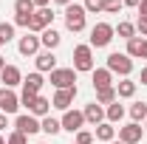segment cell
<instances>
[{
    "label": "cell",
    "instance_id": "obj_28",
    "mask_svg": "<svg viewBox=\"0 0 147 144\" xmlns=\"http://www.w3.org/2000/svg\"><path fill=\"white\" fill-rule=\"evenodd\" d=\"M14 31H17L14 23H6V20H3V23H0V42H3V45L11 42V40H14Z\"/></svg>",
    "mask_w": 147,
    "mask_h": 144
},
{
    "label": "cell",
    "instance_id": "obj_6",
    "mask_svg": "<svg viewBox=\"0 0 147 144\" xmlns=\"http://www.w3.org/2000/svg\"><path fill=\"white\" fill-rule=\"evenodd\" d=\"M40 48H42V42H40V34H31V31H26V34L17 40V51L23 57H37L40 54Z\"/></svg>",
    "mask_w": 147,
    "mask_h": 144
},
{
    "label": "cell",
    "instance_id": "obj_26",
    "mask_svg": "<svg viewBox=\"0 0 147 144\" xmlns=\"http://www.w3.org/2000/svg\"><path fill=\"white\" fill-rule=\"evenodd\" d=\"M116 99H119V96H116V85H113V88H102V90H96V102H99L102 108H105V105H113Z\"/></svg>",
    "mask_w": 147,
    "mask_h": 144
},
{
    "label": "cell",
    "instance_id": "obj_34",
    "mask_svg": "<svg viewBox=\"0 0 147 144\" xmlns=\"http://www.w3.org/2000/svg\"><path fill=\"white\" fill-rule=\"evenodd\" d=\"M74 144H93V133H88V130H79Z\"/></svg>",
    "mask_w": 147,
    "mask_h": 144
},
{
    "label": "cell",
    "instance_id": "obj_47",
    "mask_svg": "<svg viewBox=\"0 0 147 144\" xmlns=\"http://www.w3.org/2000/svg\"><path fill=\"white\" fill-rule=\"evenodd\" d=\"M0 48H3V42H0Z\"/></svg>",
    "mask_w": 147,
    "mask_h": 144
},
{
    "label": "cell",
    "instance_id": "obj_4",
    "mask_svg": "<svg viewBox=\"0 0 147 144\" xmlns=\"http://www.w3.org/2000/svg\"><path fill=\"white\" fill-rule=\"evenodd\" d=\"M110 73H119L122 79L125 76H130L133 73V59H130L127 54H119V51H113V54H108V65H105Z\"/></svg>",
    "mask_w": 147,
    "mask_h": 144
},
{
    "label": "cell",
    "instance_id": "obj_48",
    "mask_svg": "<svg viewBox=\"0 0 147 144\" xmlns=\"http://www.w3.org/2000/svg\"><path fill=\"white\" fill-rule=\"evenodd\" d=\"M40 144H45V141H40Z\"/></svg>",
    "mask_w": 147,
    "mask_h": 144
},
{
    "label": "cell",
    "instance_id": "obj_1",
    "mask_svg": "<svg viewBox=\"0 0 147 144\" xmlns=\"http://www.w3.org/2000/svg\"><path fill=\"white\" fill-rule=\"evenodd\" d=\"M85 26H88V11H85V6H82V3L65 6V28L74 31V34H79V31H85Z\"/></svg>",
    "mask_w": 147,
    "mask_h": 144
},
{
    "label": "cell",
    "instance_id": "obj_18",
    "mask_svg": "<svg viewBox=\"0 0 147 144\" xmlns=\"http://www.w3.org/2000/svg\"><path fill=\"white\" fill-rule=\"evenodd\" d=\"M28 113L31 116H37V119H45V116H51V99H45L42 93L34 99V105L28 108Z\"/></svg>",
    "mask_w": 147,
    "mask_h": 144
},
{
    "label": "cell",
    "instance_id": "obj_46",
    "mask_svg": "<svg viewBox=\"0 0 147 144\" xmlns=\"http://www.w3.org/2000/svg\"><path fill=\"white\" fill-rule=\"evenodd\" d=\"M144 130H147V119H144Z\"/></svg>",
    "mask_w": 147,
    "mask_h": 144
},
{
    "label": "cell",
    "instance_id": "obj_23",
    "mask_svg": "<svg viewBox=\"0 0 147 144\" xmlns=\"http://www.w3.org/2000/svg\"><path fill=\"white\" fill-rule=\"evenodd\" d=\"M122 119H125V105H119V99H116L113 105H108V108H105V122L116 124V122H122Z\"/></svg>",
    "mask_w": 147,
    "mask_h": 144
},
{
    "label": "cell",
    "instance_id": "obj_35",
    "mask_svg": "<svg viewBox=\"0 0 147 144\" xmlns=\"http://www.w3.org/2000/svg\"><path fill=\"white\" fill-rule=\"evenodd\" d=\"M136 34H142V37H147V20H136Z\"/></svg>",
    "mask_w": 147,
    "mask_h": 144
},
{
    "label": "cell",
    "instance_id": "obj_9",
    "mask_svg": "<svg viewBox=\"0 0 147 144\" xmlns=\"http://www.w3.org/2000/svg\"><path fill=\"white\" fill-rule=\"evenodd\" d=\"M59 122H62V130H68V133L76 136V133L85 127V116H82V110H65Z\"/></svg>",
    "mask_w": 147,
    "mask_h": 144
},
{
    "label": "cell",
    "instance_id": "obj_14",
    "mask_svg": "<svg viewBox=\"0 0 147 144\" xmlns=\"http://www.w3.org/2000/svg\"><path fill=\"white\" fill-rule=\"evenodd\" d=\"M45 85V76L40 71H31L28 76H23V93H31V96H40V90Z\"/></svg>",
    "mask_w": 147,
    "mask_h": 144
},
{
    "label": "cell",
    "instance_id": "obj_20",
    "mask_svg": "<svg viewBox=\"0 0 147 144\" xmlns=\"http://www.w3.org/2000/svg\"><path fill=\"white\" fill-rule=\"evenodd\" d=\"M136 88H139V85L125 76L122 82H116V96H119V99H133V96H136Z\"/></svg>",
    "mask_w": 147,
    "mask_h": 144
},
{
    "label": "cell",
    "instance_id": "obj_40",
    "mask_svg": "<svg viewBox=\"0 0 147 144\" xmlns=\"http://www.w3.org/2000/svg\"><path fill=\"white\" fill-rule=\"evenodd\" d=\"M54 3H57V6H62V9H65V6H71L74 0H54Z\"/></svg>",
    "mask_w": 147,
    "mask_h": 144
},
{
    "label": "cell",
    "instance_id": "obj_39",
    "mask_svg": "<svg viewBox=\"0 0 147 144\" xmlns=\"http://www.w3.org/2000/svg\"><path fill=\"white\" fill-rule=\"evenodd\" d=\"M139 82H142V85H147V65L142 68V76H139Z\"/></svg>",
    "mask_w": 147,
    "mask_h": 144
},
{
    "label": "cell",
    "instance_id": "obj_30",
    "mask_svg": "<svg viewBox=\"0 0 147 144\" xmlns=\"http://www.w3.org/2000/svg\"><path fill=\"white\" fill-rule=\"evenodd\" d=\"M122 9H125L122 0H105V9H102V11H105V14H119Z\"/></svg>",
    "mask_w": 147,
    "mask_h": 144
},
{
    "label": "cell",
    "instance_id": "obj_45",
    "mask_svg": "<svg viewBox=\"0 0 147 144\" xmlns=\"http://www.w3.org/2000/svg\"><path fill=\"white\" fill-rule=\"evenodd\" d=\"M110 144H122V141H116V139H113V141H110Z\"/></svg>",
    "mask_w": 147,
    "mask_h": 144
},
{
    "label": "cell",
    "instance_id": "obj_27",
    "mask_svg": "<svg viewBox=\"0 0 147 144\" xmlns=\"http://www.w3.org/2000/svg\"><path fill=\"white\" fill-rule=\"evenodd\" d=\"M127 113H130V119H133L136 124H139V122H144V119H147V102H133Z\"/></svg>",
    "mask_w": 147,
    "mask_h": 144
},
{
    "label": "cell",
    "instance_id": "obj_25",
    "mask_svg": "<svg viewBox=\"0 0 147 144\" xmlns=\"http://www.w3.org/2000/svg\"><path fill=\"white\" fill-rule=\"evenodd\" d=\"M40 127H42V133H48V136L62 133V122H59V119H54V116H45V119H40Z\"/></svg>",
    "mask_w": 147,
    "mask_h": 144
},
{
    "label": "cell",
    "instance_id": "obj_31",
    "mask_svg": "<svg viewBox=\"0 0 147 144\" xmlns=\"http://www.w3.org/2000/svg\"><path fill=\"white\" fill-rule=\"evenodd\" d=\"M82 6H85V11H88V14H99V11L105 9V0H85Z\"/></svg>",
    "mask_w": 147,
    "mask_h": 144
},
{
    "label": "cell",
    "instance_id": "obj_11",
    "mask_svg": "<svg viewBox=\"0 0 147 144\" xmlns=\"http://www.w3.org/2000/svg\"><path fill=\"white\" fill-rule=\"evenodd\" d=\"M20 110V96L11 88H0V113H17Z\"/></svg>",
    "mask_w": 147,
    "mask_h": 144
},
{
    "label": "cell",
    "instance_id": "obj_2",
    "mask_svg": "<svg viewBox=\"0 0 147 144\" xmlns=\"http://www.w3.org/2000/svg\"><path fill=\"white\" fill-rule=\"evenodd\" d=\"M96 65H93V48L91 45H76L74 48V71L76 73H91Z\"/></svg>",
    "mask_w": 147,
    "mask_h": 144
},
{
    "label": "cell",
    "instance_id": "obj_17",
    "mask_svg": "<svg viewBox=\"0 0 147 144\" xmlns=\"http://www.w3.org/2000/svg\"><path fill=\"white\" fill-rule=\"evenodd\" d=\"M91 76H93V88H96V90H102V88H113V73H110L108 68H93Z\"/></svg>",
    "mask_w": 147,
    "mask_h": 144
},
{
    "label": "cell",
    "instance_id": "obj_37",
    "mask_svg": "<svg viewBox=\"0 0 147 144\" xmlns=\"http://www.w3.org/2000/svg\"><path fill=\"white\" fill-rule=\"evenodd\" d=\"M31 3H34V9H48L51 0H31Z\"/></svg>",
    "mask_w": 147,
    "mask_h": 144
},
{
    "label": "cell",
    "instance_id": "obj_8",
    "mask_svg": "<svg viewBox=\"0 0 147 144\" xmlns=\"http://www.w3.org/2000/svg\"><path fill=\"white\" fill-rule=\"evenodd\" d=\"M14 130H20L23 136H37L42 127H40V119H37V116L23 113V116H17V119H14Z\"/></svg>",
    "mask_w": 147,
    "mask_h": 144
},
{
    "label": "cell",
    "instance_id": "obj_22",
    "mask_svg": "<svg viewBox=\"0 0 147 144\" xmlns=\"http://www.w3.org/2000/svg\"><path fill=\"white\" fill-rule=\"evenodd\" d=\"M125 54H127L130 59H142V57H144V37L127 40V51H125Z\"/></svg>",
    "mask_w": 147,
    "mask_h": 144
},
{
    "label": "cell",
    "instance_id": "obj_38",
    "mask_svg": "<svg viewBox=\"0 0 147 144\" xmlns=\"http://www.w3.org/2000/svg\"><path fill=\"white\" fill-rule=\"evenodd\" d=\"M122 3H125L127 9H139V3H142V0H122Z\"/></svg>",
    "mask_w": 147,
    "mask_h": 144
},
{
    "label": "cell",
    "instance_id": "obj_3",
    "mask_svg": "<svg viewBox=\"0 0 147 144\" xmlns=\"http://www.w3.org/2000/svg\"><path fill=\"white\" fill-rule=\"evenodd\" d=\"M116 37V31H113V26L110 23H96L91 28V48H108L110 45V40Z\"/></svg>",
    "mask_w": 147,
    "mask_h": 144
},
{
    "label": "cell",
    "instance_id": "obj_13",
    "mask_svg": "<svg viewBox=\"0 0 147 144\" xmlns=\"http://www.w3.org/2000/svg\"><path fill=\"white\" fill-rule=\"evenodd\" d=\"M0 82H3V88H17V85H23V71H20L17 65H6L3 71H0Z\"/></svg>",
    "mask_w": 147,
    "mask_h": 144
},
{
    "label": "cell",
    "instance_id": "obj_33",
    "mask_svg": "<svg viewBox=\"0 0 147 144\" xmlns=\"http://www.w3.org/2000/svg\"><path fill=\"white\" fill-rule=\"evenodd\" d=\"M6 144H28V136H23L20 130H14V133L6 136Z\"/></svg>",
    "mask_w": 147,
    "mask_h": 144
},
{
    "label": "cell",
    "instance_id": "obj_29",
    "mask_svg": "<svg viewBox=\"0 0 147 144\" xmlns=\"http://www.w3.org/2000/svg\"><path fill=\"white\" fill-rule=\"evenodd\" d=\"M34 3L31 0H14V14H34Z\"/></svg>",
    "mask_w": 147,
    "mask_h": 144
},
{
    "label": "cell",
    "instance_id": "obj_41",
    "mask_svg": "<svg viewBox=\"0 0 147 144\" xmlns=\"http://www.w3.org/2000/svg\"><path fill=\"white\" fill-rule=\"evenodd\" d=\"M6 127V113H0V130Z\"/></svg>",
    "mask_w": 147,
    "mask_h": 144
},
{
    "label": "cell",
    "instance_id": "obj_42",
    "mask_svg": "<svg viewBox=\"0 0 147 144\" xmlns=\"http://www.w3.org/2000/svg\"><path fill=\"white\" fill-rule=\"evenodd\" d=\"M3 68H6V57L0 54V71H3Z\"/></svg>",
    "mask_w": 147,
    "mask_h": 144
},
{
    "label": "cell",
    "instance_id": "obj_16",
    "mask_svg": "<svg viewBox=\"0 0 147 144\" xmlns=\"http://www.w3.org/2000/svg\"><path fill=\"white\" fill-rule=\"evenodd\" d=\"M82 116H85V124H102L105 122V108L99 105V102H91V105H85V110H82Z\"/></svg>",
    "mask_w": 147,
    "mask_h": 144
},
{
    "label": "cell",
    "instance_id": "obj_5",
    "mask_svg": "<svg viewBox=\"0 0 147 144\" xmlns=\"http://www.w3.org/2000/svg\"><path fill=\"white\" fill-rule=\"evenodd\" d=\"M48 82H51L57 90L76 88V71H74V68H57V71L48 73Z\"/></svg>",
    "mask_w": 147,
    "mask_h": 144
},
{
    "label": "cell",
    "instance_id": "obj_32",
    "mask_svg": "<svg viewBox=\"0 0 147 144\" xmlns=\"http://www.w3.org/2000/svg\"><path fill=\"white\" fill-rule=\"evenodd\" d=\"M14 28H31V14H14Z\"/></svg>",
    "mask_w": 147,
    "mask_h": 144
},
{
    "label": "cell",
    "instance_id": "obj_12",
    "mask_svg": "<svg viewBox=\"0 0 147 144\" xmlns=\"http://www.w3.org/2000/svg\"><path fill=\"white\" fill-rule=\"evenodd\" d=\"M74 99H76V88H65V90H57L54 93V99H51V108H57V110H71V105H74Z\"/></svg>",
    "mask_w": 147,
    "mask_h": 144
},
{
    "label": "cell",
    "instance_id": "obj_19",
    "mask_svg": "<svg viewBox=\"0 0 147 144\" xmlns=\"http://www.w3.org/2000/svg\"><path fill=\"white\" fill-rule=\"evenodd\" d=\"M40 42H42V48H45V51H54L57 45L62 42V34H59L54 26H51V28H45V31L40 34Z\"/></svg>",
    "mask_w": 147,
    "mask_h": 144
},
{
    "label": "cell",
    "instance_id": "obj_10",
    "mask_svg": "<svg viewBox=\"0 0 147 144\" xmlns=\"http://www.w3.org/2000/svg\"><path fill=\"white\" fill-rule=\"evenodd\" d=\"M142 139H144V127H142V124L130 122V124L119 127V141H122V144H139Z\"/></svg>",
    "mask_w": 147,
    "mask_h": 144
},
{
    "label": "cell",
    "instance_id": "obj_24",
    "mask_svg": "<svg viewBox=\"0 0 147 144\" xmlns=\"http://www.w3.org/2000/svg\"><path fill=\"white\" fill-rule=\"evenodd\" d=\"M113 31H116V37H122V40L127 42V40H133V37H136V23L119 20V26H113Z\"/></svg>",
    "mask_w": 147,
    "mask_h": 144
},
{
    "label": "cell",
    "instance_id": "obj_36",
    "mask_svg": "<svg viewBox=\"0 0 147 144\" xmlns=\"http://www.w3.org/2000/svg\"><path fill=\"white\" fill-rule=\"evenodd\" d=\"M136 11H139V17H142V20H147V0L139 3V9H136Z\"/></svg>",
    "mask_w": 147,
    "mask_h": 144
},
{
    "label": "cell",
    "instance_id": "obj_44",
    "mask_svg": "<svg viewBox=\"0 0 147 144\" xmlns=\"http://www.w3.org/2000/svg\"><path fill=\"white\" fill-rule=\"evenodd\" d=\"M0 144H6V139H3V136H0Z\"/></svg>",
    "mask_w": 147,
    "mask_h": 144
},
{
    "label": "cell",
    "instance_id": "obj_7",
    "mask_svg": "<svg viewBox=\"0 0 147 144\" xmlns=\"http://www.w3.org/2000/svg\"><path fill=\"white\" fill-rule=\"evenodd\" d=\"M51 23H54V11L51 9H37L34 14H31V34H42L45 28H51Z\"/></svg>",
    "mask_w": 147,
    "mask_h": 144
},
{
    "label": "cell",
    "instance_id": "obj_43",
    "mask_svg": "<svg viewBox=\"0 0 147 144\" xmlns=\"http://www.w3.org/2000/svg\"><path fill=\"white\" fill-rule=\"evenodd\" d=\"M144 59H147V40H144Z\"/></svg>",
    "mask_w": 147,
    "mask_h": 144
},
{
    "label": "cell",
    "instance_id": "obj_21",
    "mask_svg": "<svg viewBox=\"0 0 147 144\" xmlns=\"http://www.w3.org/2000/svg\"><path fill=\"white\" fill-rule=\"evenodd\" d=\"M93 139H99V141H113L116 139V127L110 124V122H102V124H96V130H93Z\"/></svg>",
    "mask_w": 147,
    "mask_h": 144
},
{
    "label": "cell",
    "instance_id": "obj_15",
    "mask_svg": "<svg viewBox=\"0 0 147 144\" xmlns=\"http://www.w3.org/2000/svg\"><path fill=\"white\" fill-rule=\"evenodd\" d=\"M34 68H37L40 73L57 71V57H54V51H40V54L34 57Z\"/></svg>",
    "mask_w": 147,
    "mask_h": 144
}]
</instances>
